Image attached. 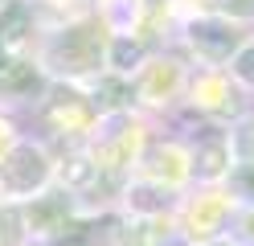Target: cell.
Listing matches in <instances>:
<instances>
[{"instance_id":"obj_1","label":"cell","mask_w":254,"mask_h":246,"mask_svg":"<svg viewBox=\"0 0 254 246\" xmlns=\"http://www.w3.org/2000/svg\"><path fill=\"white\" fill-rule=\"evenodd\" d=\"M189 45L209 62H230L246 45V37L230 16H197V21H189Z\"/></svg>"},{"instance_id":"obj_2","label":"cell","mask_w":254,"mask_h":246,"mask_svg":"<svg viewBox=\"0 0 254 246\" xmlns=\"http://www.w3.org/2000/svg\"><path fill=\"white\" fill-rule=\"evenodd\" d=\"M45 176H50V160L33 144H12L0 156V185L8 193H33L45 185Z\"/></svg>"},{"instance_id":"obj_3","label":"cell","mask_w":254,"mask_h":246,"mask_svg":"<svg viewBox=\"0 0 254 246\" xmlns=\"http://www.w3.org/2000/svg\"><path fill=\"white\" fill-rule=\"evenodd\" d=\"M86 37H90V29L82 25V29H66V33L58 37V45H54V54L66 58V70H74V74L99 70V62H103V49H82Z\"/></svg>"},{"instance_id":"obj_4","label":"cell","mask_w":254,"mask_h":246,"mask_svg":"<svg viewBox=\"0 0 254 246\" xmlns=\"http://www.w3.org/2000/svg\"><path fill=\"white\" fill-rule=\"evenodd\" d=\"M33 33V4L29 0H0V41L8 49Z\"/></svg>"},{"instance_id":"obj_5","label":"cell","mask_w":254,"mask_h":246,"mask_svg":"<svg viewBox=\"0 0 254 246\" xmlns=\"http://www.w3.org/2000/svg\"><path fill=\"white\" fill-rule=\"evenodd\" d=\"M41 82L37 66L25 62V58H8L4 66H0V94H21V90H33Z\"/></svg>"},{"instance_id":"obj_6","label":"cell","mask_w":254,"mask_h":246,"mask_svg":"<svg viewBox=\"0 0 254 246\" xmlns=\"http://www.w3.org/2000/svg\"><path fill=\"white\" fill-rule=\"evenodd\" d=\"M107 66H115L119 74H131L139 62H144V45L139 41H131V37H111V45H107Z\"/></svg>"},{"instance_id":"obj_7","label":"cell","mask_w":254,"mask_h":246,"mask_svg":"<svg viewBox=\"0 0 254 246\" xmlns=\"http://www.w3.org/2000/svg\"><path fill=\"white\" fill-rule=\"evenodd\" d=\"M193 164H197L201 176H217V172L230 164V144H226V140H205V144L197 148Z\"/></svg>"},{"instance_id":"obj_8","label":"cell","mask_w":254,"mask_h":246,"mask_svg":"<svg viewBox=\"0 0 254 246\" xmlns=\"http://www.w3.org/2000/svg\"><path fill=\"white\" fill-rule=\"evenodd\" d=\"M230 70H234V78H238V82L254 86V41H246V45L230 58Z\"/></svg>"},{"instance_id":"obj_9","label":"cell","mask_w":254,"mask_h":246,"mask_svg":"<svg viewBox=\"0 0 254 246\" xmlns=\"http://www.w3.org/2000/svg\"><path fill=\"white\" fill-rule=\"evenodd\" d=\"M234 152L242 164H254V119H242L234 131Z\"/></svg>"},{"instance_id":"obj_10","label":"cell","mask_w":254,"mask_h":246,"mask_svg":"<svg viewBox=\"0 0 254 246\" xmlns=\"http://www.w3.org/2000/svg\"><path fill=\"white\" fill-rule=\"evenodd\" d=\"M17 242H21V213L0 209V246H17Z\"/></svg>"},{"instance_id":"obj_11","label":"cell","mask_w":254,"mask_h":246,"mask_svg":"<svg viewBox=\"0 0 254 246\" xmlns=\"http://www.w3.org/2000/svg\"><path fill=\"white\" fill-rule=\"evenodd\" d=\"M234 185L242 189L250 201H254V164H242V168H238V176H234Z\"/></svg>"},{"instance_id":"obj_12","label":"cell","mask_w":254,"mask_h":246,"mask_svg":"<svg viewBox=\"0 0 254 246\" xmlns=\"http://www.w3.org/2000/svg\"><path fill=\"white\" fill-rule=\"evenodd\" d=\"M4 62H8V45L0 41V66H4Z\"/></svg>"},{"instance_id":"obj_13","label":"cell","mask_w":254,"mask_h":246,"mask_svg":"<svg viewBox=\"0 0 254 246\" xmlns=\"http://www.w3.org/2000/svg\"><path fill=\"white\" fill-rule=\"evenodd\" d=\"M217 246H221V242H217Z\"/></svg>"}]
</instances>
